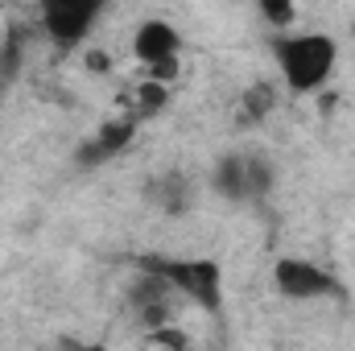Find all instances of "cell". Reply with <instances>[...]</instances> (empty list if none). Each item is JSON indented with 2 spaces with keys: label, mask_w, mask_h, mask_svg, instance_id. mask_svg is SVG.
<instances>
[{
  "label": "cell",
  "mask_w": 355,
  "mask_h": 351,
  "mask_svg": "<svg viewBox=\"0 0 355 351\" xmlns=\"http://www.w3.org/2000/svg\"><path fill=\"white\" fill-rule=\"evenodd\" d=\"M99 12H103L99 0H46L42 4V29H46L54 50L71 54V50L83 46V37L99 21Z\"/></svg>",
  "instance_id": "obj_4"
},
{
  "label": "cell",
  "mask_w": 355,
  "mask_h": 351,
  "mask_svg": "<svg viewBox=\"0 0 355 351\" xmlns=\"http://www.w3.org/2000/svg\"><path fill=\"white\" fill-rule=\"evenodd\" d=\"M83 62H87L91 75H107V71H112V58H107L103 50H87V54H83Z\"/></svg>",
  "instance_id": "obj_16"
},
{
  "label": "cell",
  "mask_w": 355,
  "mask_h": 351,
  "mask_svg": "<svg viewBox=\"0 0 355 351\" xmlns=\"http://www.w3.org/2000/svg\"><path fill=\"white\" fill-rule=\"evenodd\" d=\"M79 351H107L103 343H91V348H79Z\"/></svg>",
  "instance_id": "obj_17"
},
{
  "label": "cell",
  "mask_w": 355,
  "mask_h": 351,
  "mask_svg": "<svg viewBox=\"0 0 355 351\" xmlns=\"http://www.w3.org/2000/svg\"><path fill=\"white\" fill-rule=\"evenodd\" d=\"M174 285L153 277V273H141L132 285H128V302L137 310V318L145 323V331H162L170 327V314H174Z\"/></svg>",
  "instance_id": "obj_6"
},
{
  "label": "cell",
  "mask_w": 355,
  "mask_h": 351,
  "mask_svg": "<svg viewBox=\"0 0 355 351\" xmlns=\"http://www.w3.org/2000/svg\"><path fill=\"white\" fill-rule=\"evenodd\" d=\"M261 17H265L277 33H289L293 21H297V8L289 0H261Z\"/></svg>",
  "instance_id": "obj_14"
},
{
  "label": "cell",
  "mask_w": 355,
  "mask_h": 351,
  "mask_svg": "<svg viewBox=\"0 0 355 351\" xmlns=\"http://www.w3.org/2000/svg\"><path fill=\"white\" fill-rule=\"evenodd\" d=\"M149 343H157L162 351H186V335L174 327H162V331H149Z\"/></svg>",
  "instance_id": "obj_15"
},
{
  "label": "cell",
  "mask_w": 355,
  "mask_h": 351,
  "mask_svg": "<svg viewBox=\"0 0 355 351\" xmlns=\"http://www.w3.org/2000/svg\"><path fill=\"white\" fill-rule=\"evenodd\" d=\"M277 186V166L265 153H244V203H261Z\"/></svg>",
  "instance_id": "obj_9"
},
{
  "label": "cell",
  "mask_w": 355,
  "mask_h": 351,
  "mask_svg": "<svg viewBox=\"0 0 355 351\" xmlns=\"http://www.w3.org/2000/svg\"><path fill=\"white\" fill-rule=\"evenodd\" d=\"M4 91H8V83H0V95H4Z\"/></svg>",
  "instance_id": "obj_18"
},
{
  "label": "cell",
  "mask_w": 355,
  "mask_h": 351,
  "mask_svg": "<svg viewBox=\"0 0 355 351\" xmlns=\"http://www.w3.org/2000/svg\"><path fill=\"white\" fill-rule=\"evenodd\" d=\"M137 268L170 281L178 293H186L194 306H202L211 314H219V306H223V268L211 257H153V252H145V257H137Z\"/></svg>",
  "instance_id": "obj_2"
},
{
  "label": "cell",
  "mask_w": 355,
  "mask_h": 351,
  "mask_svg": "<svg viewBox=\"0 0 355 351\" xmlns=\"http://www.w3.org/2000/svg\"><path fill=\"white\" fill-rule=\"evenodd\" d=\"M0 42H4V25H0Z\"/></svg>",
  "instance_id": "obj_19"
},
{
  "label": "cell",
  "mask_w": 355,
  "mask_h": 351,
  "mask_svg": "<svg viewBox=\"0 0 355 351\" xmlns=\"http://www.w3.org/2000/svg\"><path fill=\"white\" fill-rule=\"evenodd\" d=\"M272 289L281 298H289V302H318V298L343 293L335 273H327L318 261H306V257H277V264H272Z\"/></svg>",
  "instance_id": "obj_3"
},
{
  "label": "cell",
  "mask_w": 355,
  "mask_h": 351,
  "mask_svg": "<svg viewBox=\"0 0 355 351\" xmlns=\"http://www.w3.org/2000/svg\"><path fill=\"white\" fill-rule=\"evenodd\" d=\"M132 141H137V116L107 120V124H99L87 141L75 149V166H79V170H99V166H107L112 157H120Z\"/></svg>",
  "instance_id": "obj_5"
},
{
  "label": "cell",
  "mask_w": 355,
  "mask_h": 351,
  "mask_svg": "<svg viewBox=\"0 0 355 351\" xmlns=\"http://www.w3.org/2000/svg\"><path fill=\"white\" fill-rule=\"evenodd\" d=\"M25 62V29H4L0 42V83H12Z\"/></svg>",
  "instance_id": "obj_12"
},
{
  "label": "cell",
  "mask_w": 355,
  "mask_h": 351,
  "mask_svg": "<svg viewBox=\"0 0 355 351\" xmlns=\"http://www.w3.org/2000/svg\"><path fill=\"white\" fill-rule=\"evenodd\" d=\"M272 62L289 95H314L331 83L339 62V42L322 29L306 33H277L272 37Z\"/></svg>",
  "instance_id": "obj_1"
},
{
  "label": "cell",
  "mask_w": 355,
  "mask_h": 351,
  "mask_svg": "<svg viewBox=\"0 0 355 351\" xmlns=\"http://www.w3.org/2000/svg\"><path fill=\"white\" fill-rule=\"evenodd\" d=\"M211 186L227 203H244V153H223L211 170Z\"/></svg>",
  "instance_id": "obj_10"
},
{
  "label": "cell",
  "mask_w": 355,
  "mask_h": 351,
  "mask_svg": "<svg viewBox=\"0 0 355 351\" xmlns=\"http://www.w3.org/2000/svg\"><path fill=\"white\" fill-rule=\"evenodd\" d=\"M272 108H277V87H272V83H252V87L240 95L236 120H240V124H261Z\"/></svg>",
  "instance_id": "obj_11"
},
{
  "label": "cell",
  "mask_w": 355,
  "mask_h": 351,
  "mask_svg": "<svg viewBox=\"0 0 355 351\" xmlns=\"http://www.w3.org/2000/svg\"><path fill=\"white\" fill-rule=\"evenodd\" d=\"M145 194H149V203L157 207V211H166V215H186L190 207H194V190H190V178L178 174V170H166V174H157L149 186H145Z\"/></svg>",
  "instance_id": "obj_8"
},
{
  "label": "cell",
  "mask_w": 355,
  "mask_h": 351,
  "mask_svg": "<svg viewBox=\"0 0 355 351\" xmlns=\"http://www.w3.org/2000/svg\"><path fill=\"white\" fill-rule=\"evenodd\" d=\"M178 50H182V33H178L170 21H162V17L141 21L137 33H132V58H137L145 71L166 67V62H178Z\"/></svg>",
  "instance_id": "obj_7"
},
{
  "label": "cell",
  "mask_w": 355,
  "mask_h": 351,
  "mask_svg": "<svg viewBox=\"0 0 355 351\" xmlns=\"http://www.w3.org/2000/svg\"><path fill=\"white\" fill-rule=\"evenodd\" d=\"M166 103H170V87L166 83H153V79H145L141 87H137V116H157V112H166Z\"/></svg>",
  "instance_id": "obj_13"
}]
</instances>
